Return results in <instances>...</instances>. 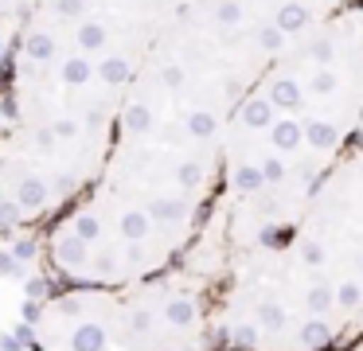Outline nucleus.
<instances>
[{
    "label": "nucleus",
    "mask_w": 363,
    "mask_h": 351,
    "mask_svg": "<svg viewBox=\"0 0 363 351\" xmlns=\"http://www.w3.org/2000/svg\"><path fill=\"white\" fill-rule=\"evenodd\" d=\"M40 351H199L203 296L184 273L129 285H74L32 320Z\"/></svg>",
    "instance_id": "f257e3e1"
},
{
    "label": "nucleus",
    "mask_w": 363,
    "mask_h": 351,
    "mask_svg": "<svg viewBox=\"0 0 363 351\" xmlns=\"http://www.w3.org/2000/svg\"><path fill=\"white\" fill-rule=\"evenodd\" d=\"M191 234V226L172 223L129 191L94 179L51 218L43 254L71 285H129L168 269Z\"/></svg>",
    "instance_id": "f03ea898"
},
{
    "label": "nucleus",
    "mask_w": 363,
    "mask_h": 351,
    "mask_svg": "<svg viewBox=\"0 0 363 351\" xmlns=\"http://www.w3.org/2000/svg\"><path fill=\"white\" fill-rule=\"evenodd\" d=\"M113 133H55L12 121L0 137V234L55 218L98 179Z\"/></svg>",
    "instance_id": "7ed1b4c3"
},
{
    "label": "nucleus",
    "mask_w": 363,
    "mask_h": 351,
    "mask_svg": "<svg viewBox=\"0 0 363 351\" xmlns=\"http://www.w3.org/2000/svg\"><path fill=\"white\" fill-rule=\"evenodd\" d=\"M196 0H35L28 20L133 82L149 47Z\"/></svg>",
    "instance_id": "20e7f679"
},
{
    "label": "nucleus",
    "mask_w": 363,
    "mask_h": 351,
    "mask_svg": "<svg viewBox=\"0 0 363 351\" xmlns=\"http://www.w3.org/2000/svg\"><path fill=\"white\" fill-rule=\"evenodd\" d=\"M9 125H12V113H9V101L0 98V137L9 133Z\"/></svg>",
    "instance_id": "39448f33"
}]
</instances>
